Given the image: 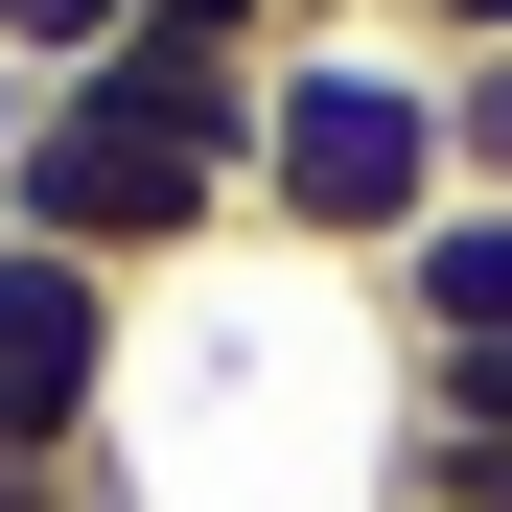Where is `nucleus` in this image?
Listing matches in <instances>:
<instances>
[{
	"mask_svg": "<svg viewBox=\"0 0 512 512\" xmlns=\"http://www.w3.org/2000/svg\"><path fill=\"white\" fill-rule=\"evenodd\" d=\"M443 210V70H419L396 24H326L256 70V233L326 256V280H373V256Z\"/></svg>",
	"mask_w": 512,
	"mask_h": 512,
	"instance_id": "1",
	"label": "nucleus"
},
{
	"mask_svg": "<svg viewBox=\"0 0 512 512\" xmlns=\"http://www.w3.org/2000/svg\"><path fill=\"white\" fill-rule=\"evenodd\" d=\"M0 233L94 256V280H187V256H210V233H256V210H233V163H210V140H163V117H117V94H24Z\"/></svg>",
	"mask_w": 512,
	"mask_h": 512,
	"instance_id": "2",
	"label": "nucleus"
},
{
	"mask_svg": "<svg viewBox=\"0 0 512 512\" xmlns=\"http://www.w3.org/2000/svg\"><path fill=\"white\" fill-rule=\"evenodd\" d=\"M117 350H140V280H94V256H47V233H0V466H94Z\"/></svg>",
	"mask_w": 512,
	"mask_h": 512,
	"instance_id": "3",
	"label": "nucleus"
},
{
	"mask_svg": "<svg viewBox=\"0 0 512 512\" xmlns=\"http://www.w3.org/2000/svg\"><path fill=\"white\" fill-rule=\"evenodd\" d=\"M373 350H396V373H443V350H512V210H466V187H443V210L373 256Z\"/></svg>",
	"mask_w": 512,
	"mask_h": 512,
	"instance_id": "4",
	"label": "nucleus"
},
{
	"mask_svg": "<svg viewBox=\"0 0 512 512\" xmlns=\"http://www.w3.org/2000/svg\"><path fill=\"white\" fill-rule=\"evenodd\" d=\"M419 70H443V187L512 210V47H419Z\"/></svg>",
	"mask_w": 512,
	"mask_h": 512,
	"instance_id": "5",
	"label": "nucleus"
},
{
	"mask_svg": "<svg viewBox=\"0 0 512 512\" xmlns=\"http://www.w3.org/2000/svg\"><path fill=\"white\" fill-rule=\"evenodd\" d=\"M373 512H512V443H443V419H396V443H373Z\"/></svg>",
	"mask_w": 512,
	"mask_h": 512,
	"instance_id": "6",
	"label": "nucleus"
},
{
	"mask_svg": "<svg viewBox=\"0 0 512 512\" xmlns=\"http://www.w3.org/2000/svg\"><path fill=\"white\" fill-rule=\"evenodd\" d=\"M396 419H443V443H512V350H443V373H396Z\"/></svg>",
	"mask_w": 512,
	"mask_h": 512,
	"instance_id": "7",
	"label": "nucleus"
},
{
	"mask_svg": "<svg viewBox=\"0 0 512 512\" xmlns=\"http://www.w3.org/2000/svg\"><path fill=\"white\" fill-rule=\"evenodd\" d=\"M0 512H94V466H0Z\"/></svg>",
	"mask_w": 512,
	"mask_h": 512,
	"instance_id": "8",
	"label": "nucleus"
},
{
	"mask_svg": "<svg viewBox=\"0 0 512 512\" xmlns=\"http://www.w3.org/2000/svg\"><path fill=\"white\" fill-rule=\"evenodd\" d=\"M419 47H512V0H443V24H419Z\"/></svg>",
	"mask_w": 512,
	"mask_h": 512,
	"instance_id": "9",
	"label": "nucleus"
},
{
	"mask_svg": "<svg viewBox=\"0 0 512 512\" xmlns=\"http://www.w3.org/2000/svg\"><path fill=\"white\" fill-rule=\"evenodd\" d=\"M350 24H396V47H419V24H443V0H350Z\"/></svg>",
	"mask_w": 512,
	"mask_h": 512,
	"instance_id": "10",
	"label": "nucleus"
},
{
	"mask_svg": "<svg viewBox=\"0 0 512 512\" xmlns=\"http://www.w3.org/2000/svg\"><path fill=\"white\" fill-rule=\"evenodd\" d=\"M0 163H24V70H0Z\"/></svg>",
	"mask_w": 512,
	"mask_h": 512,
	"instance_id": "11",
	"label": "nucleus"
}]
</instances>
